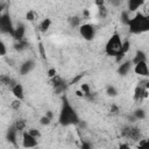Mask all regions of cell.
Returning a JSON list of instances; mask_svg holds the SVG:
<instances>
[{"label":"cell","instance_id":"1","mask_svg":"<svg viewBox=\"0 0 149 149\" xmlns=\"http://www.w3.org/2000/svg\"><path fill=\"white\" fill-rule=\"evenodd\" d=\"M128 27L130 33L142 34L144 31H148L149 29V19L147 15H143L142 13H136L134 17H130Z\"/></svg>","mask_w":149,"mask_h":149},{"label":"cell","instance_id":"2","mask_svg":"<svg viewBox=\"0 0 149 149\" xmlns=\"http://www.w3.org/2000/svg\"><path fill=\"white\" fill-rule=\"evenodd\" d=\"M59 123L63 126H69V125H77L79 123V118L77 115V113L73 111V108L70 106V104L65 100L61 113H59Z\"/></svg>","mask_w":149,"mask_h":149},{"label":"cell","instance_id":"3","mask_svg":"<svg viewBox=\"0 0 149 149\" xmlns=\"http://www.w3.org/2000/svg\"><path fill=\"white\" fill-rule=\"evenodd\" d=\"M121 47H122L121 37H120L119 34L115 33L107 41L106 47H105V50H106V54L108 56H116V55H119L121 52Z\"/></svg>","mask_w":149,"mask_h":149},{"label":"cell","instance_id":"4","mask_svg":"<svg viewBox=\"0 0 149 149\" xmlns=\"http://www.w3.org/2000/svg\"><path fill=\"white\" fill-rule=\"evenodd\" d=\"M0 33L10 34V35H13L14 33V27L12 24V21L8 14H2L0 16Z\"/></svg>","mask_w":149,"mask_h":149},{"label":"cell","instance_id":"5","mask_svg":"<svg viewBox=\"0 0 149 149\" xmlns=\"http://www.w3.org/2000/svg\"><path fill=\"white\" fill-rule=\"evenodd\" d=\"M121 135L128 140H133V141H139L141 137V132L139 128L136 127H132V126H127L121 130Z\"/></svg>","mask_w":149,"mask_h":149},{"label":"cell","instance_id":"6","mask_svg":"<svg viewBox=\"0 0 149 149\" xmlns=\"http://www.w3.org/2000/svg\"><path fill=\"white\" fill-rule=\"evenodd\" d=\"M79 33L81 35V37H84V40L86 41H91L93 40L94 37V34H95V29L92 24H88V23H85V24H81L80 28H79Z\"/></svg>","mask_w":149,"mask_h":149},{"label":"cell","instance_id":"7","mask_svg":"<svg viewBox=\"0 0 149 149\" xmlns=\"http://www.w3.org/2000/svg\"><path fill=\"white\" fill-rule=\"evenodd\" d=\"M134 72L141 77H144L147 78L149 76V70H148V65H147V62H139L135 64L134 66Z\"/></svg>","mask_w":149,"mask_h":149},{"label":"cell","instance_id":"8","mask_svg":"<svg viewBox=\"0 0 149 149\" xmlns=\"http://www.w3.org/2000/svg\"><path fill=\"white\" fill-rule=\"evenodd\" d=\"M22 144L26 148L36 147L37 146V140H36V137L31 136L28 132H23V134H22Z\"/></svg>","mask_w":149,"mask_h":149},{"label":"cell","instance_id":"9","mask_svg":"<svg viewBox=\"0 0 149 149\" xmlns=\"http://www.w3.org/2000/svg\"><path fill=\"white\" fill-rule=\"evenodd\" d=\"M10 90H12L13 95H14L16 99L22 100V99L24 98V92H23V87H22V85H21V84L15 83V84L10 87Z\"/></svg>","mask_w":149,"mask_h":149},{"label":"cell","instance_id":"10","mask_svg":"<svg viewBox=\"0 0 149 149\" xmlns=\"http://www.w3.org/2000/svg\"><path fill=\"white\" fill-rule=\"evenodd\" d=\"M34 66H35V63H34V61H31V59H28V61H26L22 65H21V68H20V73L21 74H27V73H29L33 69H34Z\"/></svg>","mask_w":149,"mask_h":149},{"label":"cell","instance_id":"11","mask_svg":"<svg viewBox=\"0 0 149 149\" xmlns=\"http://www.w3.org/2000/svg\"><path fill=\"white\" fill-rule=\"evenodd\" d=\"M144 2H146V0H128V2H127L128 12H136Z\"/></svg>","mask_w":149,"mask_h":149},{"label":"cell","instance_id":"12","mask_svg":"<svg viewBox=\"0 0 149 149\" xmlns=\"http://www.w3.org/2000/svg\"><path fill=\"white\" fill-rule=\"evenodd\" d=\"M24 31H26V30H24V26H23L22 23L17 24V27L14 28V33H13L14 38H15L16 41L23 40V37H24Z\"/></svg>","mask_w":149,"mask_h":149},{"label":"cell","instance_id":"13","mask_svg":"<svg viewBox=\"0 0 149 149\" xmlns=\"http://www.w3.org/2000/svg\"><path fill=\"white\" fill-rule=\"evenodd\" d=\"M132 62L130 61H127V62H125V63H122V64H120V66H119V69H118V72H119V74H121V76H125V74H127L128 73V71L130 70V68H132Z\"/></svg>","mask_w":149,"mask_h":149},{"label":"cell","instance_id":"14","mask_svg":"<svg viewBox=\"0 0 149 149\" xmlns=\"http://www.w3.org/2000/svg\"><path fill=\"white\" fill-rule=\"evenodd\" d=\"M139 62H147V56H146V54H144L142 50L136 51V54H135V56H134L132 63L136 64V63H139Z\"/></svg>","mask_w":149,"mask_h":149},{"label":"cell","instance_id":"15","mask_svg":"<svg viewBox=\"0 0 149 149\" xmlns=\"http://www.w3.org/2000/svg\"><path fill=\"white\" fill-rule=\"evenodd\" d=\"M0 84H2L5 86H8V87H12L15 83H14V80L10 77H8L6 74H1L0 76Z\"/></svg>","mask_w":149,"mask_h":149},{"label":"cell","instance_id":"16","mask_svg":"<svg viewBox=\"0 0 149 149\" xmlns=\"http://www.w3.org/2000/svg\"><path fill=\"white\" fill-rule=\"evenodd\" d=\"M16 134H17V130L15 129V127L13 126V127H10V129L7 132V139H8V141H10V142H15V140H16Z\"/></svg>","mask_w":149,"mask_h":149},{"label":"cell","instance_id":"17","mask_svg":"<svg viewBox=\"0 0 149 149\" xmlns=\"http://www.w3.org/2000/svg\"><path fill=\"white\" fill-rule=\"evenodd\" d=\"M50 24H51V20L50 19H44L41 23H40V30L42 33H45L49 28H50Z\"/></svg>","mask_w":149,"mask_h":149},{"label":"cell","instance_id":"18","mask_svg":"<svg viewBox=\"0 0 149 149\" xmlns=\"http://www.w3.org/2000/svg\"><path fill=\"white\" fill-rule=\"evenodd\" d=\"M14 127H15V129H16L17 132H23V129L26 128V121L22 120V119H20V120H17V121H15Z\"/></svg>","mask_w":149,"mask_h":149},{"label":"cell","instance_id":"19","mask_svg":"<svg viewBox=\"0 0 149 149\" xmlns=\"http://www.w3.org/2000/svg\"><path fill=\"white\" fill-rule=\"evenodd\" d=\"M15 49L16 50H19V51H21V50H23V49H26L27 48V43H26V41L24 40H20V41H17L16 43H15Z\"/></svg>","mask_w":149,"mask_h":149},{"label":"cell","instance_id":"20","mask_svg":"<svg viewBox=\"0 0 149 149\" xmlns=\"http://www.w3.org/2000/svg\"><path fill=\"white\" fill-rule=\"evenodd\" d=\"M80 91L84 93V97H83V98H86L87 95L91 94V90H90L88 84H81V86H80Z\"/></svg>","mask_w":149,"mask_h":149},{"label":"cell","instance_id":"21","mask_svg":"<svg viewBox=\"0 0 149 149\" xmlns=\"http://www.w3.org/2000/svg\"><path fill=\"white\" fill-rule=\"evenodd\" d=\"M50 83H51V85L55 87V86H57V85H59L61 83H63V79L59 77V76H54L52 78H50Z\"/></svg>","mask_w":149,"mask_h":149},{"label":"cell","instance_id":"22","mask_svg":"<svg viewBox=\"0 0 149 149\" xmlns=\"http://www.w3.org/2000/svg\"><path fill=\"white\" fill-rule=\"evenodd\" d=\"M106 93H107L108 97H115V95L118 94V91H116V88H115L114 86H107Z\"/></svg>","mask_w":149,"mask_h":149},{"label":"cell","instance_id":"23","mask_svg":"<svg viewBox=\"0 0 149 149\" xmlns=\"http://www.w3.org/2000/svg\"><path fill=\"white\" fill-rule=\"evenodd\" d=\"M134 115H135V118H136V119L142 120V119H144V118H146V112H144L142 108H139V109H136V111L134 112Z\"/></svg>","mask_w":149,"mask_h":149},{"label":"cell","instance_id":"24","mask_svg":"<svg viewBox=\"0 0 149 149\" xmlns=\"http://www.w3.org/2000/svg\"><path fill=\"white\" fill-rule=\"evenodd\" d=\"M69 21H70V26L73 27V28H74V27H78V26L80 24V19H79L78 16H73V17H71Z\"/></svg>","mask_w":149,"mask_h":149},{"label":"cell","instance_id":"25","mask_svg":"<svg viewBox=\"0 0 149 149\" xmlns=\"http://www.w3.org/2000/svg\"><path fill=\"white\" fill-rule=\"evenodd\" d=\"M129 20H130V16H129L128 12H122V14H121V21L123 22V24H127L128 26Z\"/></svg>","mask_w":149,"mask_h":149},{"label":"cell","instance_id":"26","mask_svg":"<svg viewBox=\"0 0 149 149\" xmlns=\"http://www.w3.org/2000/svg\"><path fill=\"white\" fill-rule=\"evenodd\" d=\"M66 90V84L63 81V83H61L59 85H57V86H55V92L58 94V93H61V92H63V91H65Z\"/></svg>","mask_w":149,"mask_h":149},{"label":"cell","instance_id":"27","mask_svg":"<svg viewBox=\"0 0 149 149\" xmlns=\"http://www.w3.org/2000/svg\"><path fill=\"white\" fill-rule=\"evenodd\" d=\"M98 12H99V15H100L101 17H106V15H107V9H106V7H105L104 5L98 7Z\"/></svg>","mask_w":149,"mask_h":149},{"label":"cell","instance_id":"28","mask_svg":"<svg viewBox=\"0 0 149 149\" xmlns=\"http://www.w3.org/2000/svg\"><path fill=\"white\" fill-rule=\"evenodd\" d=\"M27 132H28V133H29L31 136H34V137H36V139L41 136V133H40V132L36 129V128H31V129H29V130H27Z\"/></svg>","mask_w":149,"mask_h":149},{"label":"cell","instance_id":"29","mask_svg":"<svg viewBox=\"0 0 149 149\" xmlns=\"http://www.w3.org/2000/svg\"><path fill=\"white\" fill-rule=\"evenodd\" d=\"M128 50H129V42H128V41H125V42H122L121 52H122V54H126Z\"/></svg>","mask_w":149,"mask_h":149},{"label":"cell","instance_id":"30","mask_svg":"<svg viewBox=\"0 0 149 149\" xmlns=\"http://www.w3.org/2000/svg\"><path fill=\"white\" fill-rule=\"evenodd\" d=\"M7 54V48L2 41H0V56H5Z\"/></svg>","mask_w":149,"mask_h":149},{"label":"cell","instance_id":"31","mask_svg":"<svg viewBox=\"0 0 149 149\" xmlns=\"http://www.w3.org/2000/svg\"><path fill=\"white\" fill-rule=\"evenodd\" d=\"M40 123L43 125V126H48V125L50 123V119H49L48 116L44 115V116H42V118L40 119Z\"/></svg>","mask_w":149,"mask_h":149},{"label":"cell","instance_id":"32","mask_svg":"<svg viewBox=\"0 0 149 149\" xmlns=\"http://www.w3.org/2000/svg\"><path fill=\"white\" fill-rule=\"evenodd\" d=\"M26 17H27L28 21H34V19H35V14H34V12H33V10H29V12L27 13Z\"/></svg>","mask_w":149,"mask_h":149},{"label":"cell","instance_id":"33","mask_svg":"<svg viewBox=\"0 0 149 149\" xmlns=\"http://www.w3.org/2000/svg\"><path fill=\"white\" fill-rule=\"evenodd\" d=\"M111 114H112V115L119 114V107H118L116 105H112V107H111Z\"/></svg>","mask_w":149,"mask_h":149},{"label":"cell","instance_id":"34","mask_svg":"<svg viewBox=\"0 0 149 149\" xmlns=\"http://www.w3.org/2000/svg\"><path fill=\"white\" fill-rule=\"evenodd\" d=\"M56 74H57V73H56V69L51 68V69L48 70V77H49V78H52V77L56 76Z\"/></svg>","mask_w":149,"mask_h":149},{"label":"cell","instance_id":"35","mask_svg":"<svg viewBox=\"0 0 149 149\" xmlns=\"http://www.w3.org/2000/svg\"><path fill=\"white\" fill-rule=\"evenodd\" d=\"M83 76H84V74H78L77 77H74V78H73V79L70 81V84H77V83H78V81H79V80L83 78Z\"/></svg>","mask_w":149,"mask_h":149},{"label":"cell","instance_id":"36","mask_svg":"<svg viewBox=\"0 0 149 149\" xmlns=\"http://www.w3.org/2000/svg\"><path fill=\"white\" fill-rule=\"evenodd\" d=\"M109 2H111L112 6H114V7H119V6L121 5L122 0H109Z\"/></svg>","mask_w":149,"mask_h":149},{"label":"cell","instance_id":"37","mask_svg":"<svg viewBox=\"0 0 149 149\" xmlns=\"http://www.w3.org/2000/svg\"><path fill=\"white\" fill-rule=\"evenodd\" d=\"M20 101H21V100H19V99L14 100V101L12 102V107H13L14 109H17V108L20 107Z\"/></svg>","mask_w":149,"mask_h":149},{"label":"cell","instance_id":"38","mask_svg":"<svg viewBox=\"0 0 149 149\" xmlns=\"http://www.w3.org/2000/svg\"><path fill=\"white\" fill-rule=\"evenodd\" d=\"M38 49H40V52H41L42 57H43V58H45V52H44V48H43L42 43H40V45H38Z\"/></svg>","mask_w":149,"mask_h":149},{"label":"cell","instance_id":"39","mask_svg":"<svg viewBox=\"0 0 149 149\" xmlns=\"http://www.w3.org/2000/svg\"><path fill=\"white\" fill-rule=\"evenodd\" d=\"M105 3V0H95V5L99 7V6H102Z\"/></svg>","mask_w":149,"mask_h":149},{"label":"cell","instance_id":"40","mask_svg":"<svg viewBox=\"0 0 149 149\" xmlns=\"http://www.w3.org/2000/svg\"><path fill=\"white\" fill-rule=\"evenodd\" d=\"M5 7H6V5L3 2H0V16L2 15V10L5 9Z\"/></svg>","mask_w":149,"mask_h":149},{"label":"cell","instance_id":"41","mask_svg":"<svg viewBox=\"0 0 149 149\" xmlns=\"http://www.w3.org/2000/svg\"><path fill=\"white\" fill-rule=\"evenodd\" d=\"M45 116H48V118H49V119L51 120V119H52V112L48 111V112H47V114H45Z\"/></svg>","mask_w":149,"mask_h":149},{"label":"cell","instance_id":"42","mask_svg":"<svg viewBox=\"0 0 149 149\" xmlns=\"http://www.w3.org/2000/svg\"><path fill=\"white\" fill-rule=\"evenodd\" d=\"M76 94H77L78 97H84V93H83L81 91H77V92H76Z\"/></svg>","mask_w":149,"mask_h":149},{"label":"cell","instance_id":"43","mask_svg":"<svg viewBox=\"0 0 149 149\" xmlns=\"http://www.w3.org/2000/svg\"><path fill=\"white\" fill-rule=\"evenodd\" d=\"M146 143H147V141H146V140H142V141L139 142V146H144Z\"/></svg>","mask_w":149,"mask_h":149},{"label":"cell","instance_id":"44","mask_svg":"<svg viewBox=\"0 0 149 149\" xmlns=\"http://www.w3.org/2000/svg\"><path fill=\"white\" fill-rule=\"evenodd\" d=\"M81 147H83V148H90L91 146H90V144H87V143H83V146H81Z\"/></svg>","mask_w":149,"mask_h":149},{"label":"cell","instance_id":"45","mask_svg":"<svg viewBox=\"0 0 149 149\" xmlns=\"http://www.w3.org/2000/svg\"><path fill=\"white\" fill-rule=\"evenodd\" d=\"M120 148H129L128 144H120Z\"/></svg>","mask_w":149,"mask_h":149}]
</instances>
